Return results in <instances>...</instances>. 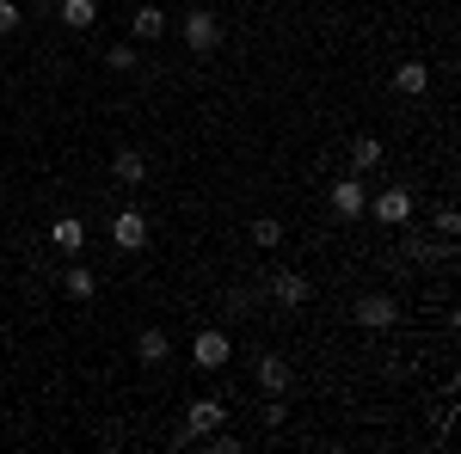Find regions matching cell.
Wrapping results in <instances>:
<instances>
[{
    "label": "cell",
    "instance_id": "obj_20",
    "mask_svg": "<svg viewBox=\"0 0 461 454\" xmlns=\"http://www.w3.org/2000/svg\"><path fill=\"white\" fill-rule=\"evenodd\" d=\"M252 245L277 252V245H284V221H277V215H258V221H252Z\"/></svg>",
    "mask_w": 461,
    "mask_h": 454
},
{
    "label": "cell",
    "instance_id": "obj_21",
    "mask_svg": "<svg viewBox=\"0 0 461 454\" xmlns=\"http://www.w3.org/2000/svg\"><path fill=\"white\" fill-rule=\"evenodd\" d=\"M430 221H437V234H443V240H456V234H461V215H456V203H443V209L430 215Z\"/></svg>",
    "mask_w": 461,
    "mask_h": 454
},
{
    "label": "cell",
    "instance_id": "obj_23",
    "mask_svg": "<svg viewBox=\"0 0 461 454\" xmlns=\"http://www.w3.org/2000/svg\"><path fill=\"white\" fill-rule=\"evenodd\" d=\"M284 393H265V430H284Z\"/></svg>",
    "mask_w": 461,
    "mask_h": 454
},
{
    "label": "cell",
    "instance_id": "obj_25",
    "mask_svg": "<svg viewBox=\"0 0 461 454\" xmlns=\"http://www.w3.org/2000/svg\"><path fill=\"white\" fill-rule=\"evenodd\" d=\"M191 6H210V0H191Z\"/></svg>",
    "mask_w": 461,
    "mask_h": 454
},
{
    "label": "cell",
    "instance_id": "obj_2",
    "mask_svg": "<svg viewBox=\"0 0 461 454\" xmlns=\"http://www.w3.org/2000/svg\"><path fill=\"white\" fill-rule=\"evenodd\" d=\"M191 362H197L203 375H221V369L234 362V338H228V332H215V325H203V332L191 338Z\"/></svg>",
    "mask_w": 461,
    "mask_h": 454
},
{
    "label": "cell",
    "instance_id": "obj_22",
    "mask_svg": "<svg viewBox=\"0 0 461 454\" xmlns=\"http://www.w3.org/2000/svg\"><path fill=\"white\" fill-rule=\"evenodd\" d=\"M25 25V13H19V0H0V37H13Z\"/></svg>",
    "mask_w": 461,
    "mask_h": 454
},
{
    "label": "cell",
    "instance_id": "obj_6",
    "mask_svg": "<svg viewBox=\"0 0 461 454\" xmlns=\"http://www.w3.org/2000/svg\"><path fill=\"white\" fill-rule=\"evenodd\" d=\"M111 245H117V252H142L148 245V209L130 203V209L111 215Z\"/></svg>",
    "mask_w": 461,
    "mask_h": 454
},
{
    "label": "cell",
    "instance_id": "obj_17",
    "mask_svg": "<svg viewBox=\"0 0 461 454\" xmlns=\"http://www.w3.org/2000/svg\"><path fill=\"white\" fill-rule=\"evenodd\" d=\"M111 173H117V184H130V191H136V184H142V178H148V160H142V154H136V147H123V154L111 160Z\"/></svg>",
    "mask_w": 461,
    "mask_h": 454
},
{
    "label": "cell",
    "instance_id": "obj_12",
    "mask_svg": "<svg viewBox=\"0 0 461 454\" xmlns=\"http://www.w3.org/2000/svg\"><path fill=\"white\" fill-rule=\"evenodd\" d=\"M252 375H258V393H289V362H284V356H271V350L258 356Z\"/></svg>",
    "mask_w": 461,
    "mask_h": 454
},
{
    "label": "cell",
    "instance_id": "obj_18",
    "mask_svg": "<svg viewBox=\"0 0 461 454\" xmlns=\"http://www.w3.org/2000/svg\"><path fill=\"white\" fill-rule=\"evenodd\" d=\"M382 166V141L375 136H357L351 141V173H375Z\"/></svg>",
    "mask_w": 461,
    "mask_h": 454
},
{
    "label": "cell",
    "instance_id": "obj_15",
    "mask_svg": "<svg viewBox=\"0 0 461 454\" xmlns=\"http://www.w3.org/2000/svg\"><path fill=\"white\" fill-rule=\"evenodd\" d=\"M50 240L62 245V252H80V245H86V221H80V215H56Z\"/></svg>",
    "mask_w": 461,
    "mask_h": 454
},
{
    "label": "cell",
    "instance_id": "obj_19",
    "mask_svg": "<svg viewBox=\"0 0 461 454\" xmlns=\"http://www.w3.org/2000/svg\"><path fill=\"white\" fill-rule=\"evenodd\" d=\"M105 68L111 74H136V68H142V49H136V43H111V49H105Z\"/></svg>",
    "mask_w": 461,
    "mask_h": 454
},
{
    "label": "cell",
    "instance_id": "obj_14",
    "mask_svg": "<svg viewBox=\"0 0 461 454\" xmlns=\"http://www.w3.org/2000/svg\"><path fill=\"white\" fill-rule=\"evenodd\" d=\"M393 86H400L406 99H425L430 93V68L425 62H400V68H393Z\"/></svg>",
    "mask_w": 461,
    "mask_h": 454
},
{
    "label": "cell",
    "instance_id": "obj_8",
    "mask_svg": "<svg viewBox=\"0 0 461 454\" xmlns=\"http://www.w3.org/2000/svg\"><path fill=\"white\" fill-rule=\"evenodd\" d=\"M393 319H400V301H393V295H363V301H357V325H363V332H388Z\"/></svg>",
    "mask_w": 461,
    "mask_h": 454
},
{
    "label": "cell",
    "instance_id": "obj_3",
    "mask_svg": "<svg viewBox=\"0 0 461 454\" xmlns=\"http://www.w3.org/2000/svg\"><path fill=\"white\" fill-rule=\"evenodd\" d=\"M221 423H228V399H215V393L191 399V418H185V430H178V449L197 442V436H210V430H221Z\"/></svg>",
    "mask_w": 461,
    "mask_h": 454
},
{
    "label": "cell",
    "instance_id": "obj_16",
    "mask_svg": "<svg viewBox=\"0 0 461 454\" xmlns=\"http://www.w3.org/2000/svg\"><path fill=\"white\" fill-rule=\"evenodd\" d=\"M62 289H68L74 301H80V307H86V301H93V295H99V277H93V271H86V264H68V271H62Z\"/></svg>",
    "mask_w": 461,
    "mask_h": 454
},
{
    "label": "cell",
    "instance_id": "obj_24",
    "mask_svg": "<svg viewBox=\"0 0 461 454\" xmlns=\"http://www.w3.org/2000/svg\"><path fill=\"white\" fill-rule=\"evenodd\" d=\"M25 6H32V13H56V0H25Z\"/></svg>",
    "mask_w": 461,
    "mask_h": 454
},
{
    "label": "cell",
    "instance_id": "obj_4",
    "mask_svg": "<svg viewBox=\"0 0 461 454\" xmlns=\"http://www.w3.org/2000/svg\"><path fill=\"white\" fill-rule=\"evenodd\" d=\"M363 215H375L382 227H406V221H412V191H406V184H388V191L369 197V209H363Z\"/></svg>",
    "mask_w": 461,
    "mask_h": 454
},
{
    "label": "cell",
    "instance_id": "obj_1",
    "mask_svg": "<svg viewBox=\"0 0 461 454\" xmlns=\"http://www.w3.org/2000/svg\"><path fill=\"white\" fill-rule=\"evenodd\" d=\"M178 37H185V49H197V56H210V49H221V37H228V25L215 19L210 6H191V13L178 19Z\"/></svg>",
    "mask_w": 461,
    "mask_h": 454
},
{
    "label": "cell",
    "instance_id": "obj_10",
    "mask_svg": "<svg viewBox=\"0 0 461 454\" xmlns=\"http://www.w3.org/2000/svg\"><path fill=\"white\" fill-rule=\"evenodd\" d=\"M406 258H419V264H449V258H456V240H425V234H406Z\"/></svg>",
    "mask_w": 461,
    "mask_h": 454
},
{
    "label": "cell",
    "instance_id": "obj_13",
    "mask_svg": "<svg viewBox=\"0 0 461 454\" xmlns=\"http://www.w3.org/2000/svg\"><path fill=\"white\" fill-rule=\"evenodd\" d=\"M130 31H136V43H154V37H167V13L148 0V6H136V13H130Z\"/></svg>",
    "mask_w": 461,
    "mask_h": 454
},
{
    "label": "cell",
    "instance_id": "obj_9",
    "mask_svg": "<svg viewBox=\"0 0 461 454\" xmlns=\"http://www.w3.org/2000/svg\"><path fill=\"white\" fill-rule=\"evenodd\" d=\"M167 356H173V332H160V325L136 332V362H142V369H160Z\"/></svg>",
    "mask_w": 461,
    "mask_h": 454
},
{
    "label": "cell",
    "instance_id": "obj_5",
    "mask_svg": "<svg viewBox=\"0 0 461 454\" xmlns=\"http://www.w3.org/2000/svg\"><path fill=\"white\" fill-rule=\"evenodd\" d=\"M326 203H332V215L339 221H363V209H369V191H363V173H345L332 191H326Z\"/></svg>",
    "mask_w": 461,
    "mask_h": 454
},
{
    "label": "cell",
    "instance_id": "obj_7",
    "mask_svg": "<svg viewBox=\"0 0 461 454\" xmlns=\"http://www.w3.org/2000/svg\"><path fill=\"white\" fill-rule=\"evenodd\" d=\"M308 295H314V282L302 277V271H277V277H271V301L289 307V314H295V307H308Z\"/></svg>",
    "mask_w": 461,
    "mask_h": 454
},
{
    "label": "cell",
    "instance_id": "obj_11",
    "mask_svg": "<svg viewBox=\"0 0 461 454\" xmlns=\"http://www.w3.org/2000/svg\"><path fill=\"white\" fill-rule=\"evenodd\" d=\"M56 19L68 31H93L99 25V0H56Z\"/></svg>",
    "mask_w": 461,
    "mask_h": 454
}]
</instances>
